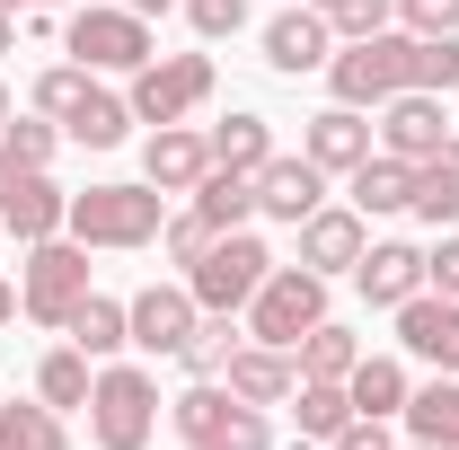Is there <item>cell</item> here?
<instances>
[{
  "instance_id": "6da1fadb",
  "label": "cell",
  "mask_w": 459,
  "mask_h": 450,
  "mask_svg": "<svg viewBox=\"0 0 459 450\" xmlns=\"http://www.w3.org/2000/svg\"><path fill=\"white\" fill-rule=\"evenodd\" d=\"M71 238L80 247H151L160 229H169V195L142 177V186H89V195H71Z\"/></svg>"
},
{
  "instance_id": "7a4b0ae2",
  "label": "cell",
  "mask_w": 459,
  "mask_h": 450,
  "mask_svg": "<svg viewBox=\"0 0 459 450\" xmlns=\"http://www.w3.org/2000/svg\"><path fill=\"white\" fill-rule=\"evenodd\" d=\"M327 89L336 107H389L398 89H415V36L406 27H380V36H353L344 54H327Z\"/></svg>"
},
{
  "instance_id": "3957f363",
  "label": "cell",
  "mask_w": 459,
  "mask_h": 450,
  "mask_svg": "<svg viewBox=\"0 0 459 450\" xmlns=\"http://www.w3.org/2000/svg\"><path fill=\"white\" fill-rule=\"evenodd\" d=\"M151 424H160V380L133 371V362H107L89 380V442L98 450H142Z\"/></svg>"
},
{
  "instance_id": "277c9868",
  "label": "cell",
  "mask_w": 459,
  "mask_h": 450,
  "mask_svg": "<svg viewBox=\"0 0 459 450\" xmlns=\"http://www.w3.org/2000/svg\"><path fill=\"white\" fill-rule=\"evenodd\" d=\"M80 300H89V247H80L71 229H62V238H36L27 265H18V309H27L36 327H62Z\"/></svg>"
},
{
  "instance_id": "5b68a950",
  "label": "cell",
  "mask_w": 459,
  "mask_h": 450,
  "mask_svg": "<svg viewBox=\"0 0 459 450\" xmlns=\"http://www.w3.org/2000/svg\"><path fill=\"white\" fill-rule=\"evenodd\" d=\"M274 274V256H265V238H247V229H221L195 265H186V291H195V309H247L256 300V282Z\"/></svg>"
},
{
  "instance_id": "8992f818",
  "label": "cell",
  "mask_w": 459,
  "mask_h": 450,
  "mask_svg": "<svg viewBox=\"0 0 459 450\" xmlns=\"http://www.w3.org/2000/svg\"><path fill=\"white\" fill-rule=\"evenodd\" d=\"M327 318V274H309V265H274V274L256 282V300H247V336L256 344H300L309 327Z\"/></svg>"
},
{
  "instance_id": "52a82bcc",
  "label": "cell",
  "mask_w": 459,
  "mask_h": 450,
  "mask_svg": "<svg viewBox=\"0 0 459 450\" xmlns=\"http://www.w3.org/2000/svg\"><path fill=\"white\" fill-rule=\"evenodd\" d=\"M62 45H71V62H89V71H142L151 62V18L124 9V0H89L62 27Z\"/></svg>"
},
{
  "instance_id": "ba28073f",
  "label": "cell",
  "mask_w": 459,
  "mask_h": 450,
  "mask_svg": "<svg viewBox=\"0 0 459 450\" xmlns=\"http://www.w3.org/2000/svg\"><path fill=\"white\" fill-rule=\"evenodd\" d=\"M212 98V54H151L142 71H133V89H124V107H133V124H186V115Z\"/></svg>"
},
{
  "instance_id": "9c48e42d",
  "label": "cell",
  "mask_w": 459,
  "mask_h": 450,
  "mask_svg": "<svg viewBox=\"0 0 459 450\" xmlns=\"http://www.w3.org/2000/svg\"><path fill=\"white\" fill-rule=\"evenodd\" d=\"M371 133H380V151H389V160L424 169V160L451 142V107H442L433 89H398V98L380 107V124H371Z\"/></svg>"
},
{
  "instance_id": "30bf717a",
  "label": "cell",
  "mask_w": 459,
  "mask_h": 450,
  "mask_svg": "<svg viewBox=\"0 0 459 450\" xmlns=\"http://www.w3.org/2000/svg\"><path fill=\"white\" fill-rule=\"evenodd\" d=\"M62 221H71V195H62L54 177L0 160V229H18V238L36 247V238H62Z\"/></svg>"
},
{
  "instance_id": "8fae6325",
  "label": "cell",
  "mask_w": 459,
  "mask_h": 450,
  "mask_svg": "<svg viewBox=\"0 0 459 450\" xmlns=\"http://www.w3.org/2000/svg\"><path fill=\"white\" fill-rule=\"evenodd\" d=\"M124 318H133V344L142 353H186V336H195V291L186 282H142L133 300H124Z\"/></svg>"
},
{
  "instance_id": "7c38bea8",
  "label": "cell",
  "mask_w": 459,
  "mask_h": 450,
  "mask_svg": "<svg viewBox=\"0 0 459 450\" xmlns=\"http://www.w3.org/2000/svg\"><path fill=\"white\" fill-rule=\"evenodd\" d=\"M398 344L415 362H433V371H459V300H442V291L398 300Z\"/></svg>"
},
{
  "instance_id": "4fadbf2b",
  "label": "cell",
  "mask_w": 459,
  "mask_h": 450,
  "mask_svg": "<svg viewBox=\"0 0 459 450\" xmlns=\"http://www.w3.org/2000/svg\"><path fill=\"white\" fill-rule=\"evenodd\" d=\"M362 247H371V229H362V212H344V203H318L300 221V265L309 274H353Z\"/></svg>"
},
{
  "instance_id": "5bb4252c",
  "label": "cell",
  "mask_w": 459,
  "mask_h": 450,
  "mask_svg": "<svg viewBox=\"0 0 459 450\" xmlns=\"http://www.w3.org/2000/svg\"><path fill=\"white\" fill-rule=\"evenodd\" d=\"M142 177H151L160 195H195V186L212 177V133L160 124V133H151V151H142Z\"/></svg>"
},
{
  "instance_id": "9a60e30c",
  "label": "cell",
  "mask_w": 459,
  "mask_h": 450,
  "mask_svg": "<svg viewBox=\"0 0 459 450\" xmlns=\"http://www.w3.org/2000/svg\"><path fill=\"white\" fill-rule=\"evenodd\" d=\"M318 203H327V169H318L309 151H300V160H265V169H256V212H274V221L300 229Z\"/></svg>"
},
{
  "instance_id": "2e32d148",
  "label": "cell",
  "mask_w": 459,
  "mask_h": 450,
  "mask_svg": "<svg viewBox=\"0 0 459 450\" xmlns=\"http://www.w3.org/2000/svg\"><path fill=\"white\" fill-rule=\"evenodd\" d=\"M327 54H336V27H327V9H309V0L265 27V62L291 71V80H300V71H327Z\"/></svg>"
},
{
  "instance_id": "e0dca14e",
  "label": "cell",
  "mask_w": 459,
  "mask_h": 450,
  "mask_svg": "<svg viewBox=\"0 0 459 450\" xmlns=\"http://www.w3.org/2000/svg\"><path fill=\"white\" fill-rule=\"evenodd\" d=\"M353 282H362V300H371V309H398V300H415V291H424V247L380 238V247H362Z\"/></svg>"
},
{
  "instance_id": "ac0fdd59",
  "label": "cell",
  "mask_w": 459,
  "mask_h": 450,
  "mask_svg": "<svg viewBox=\"0 0 459 450\" xmlns=\"http://www.w3.org/2000/svg\"><path fill=\"white\" fill-rule=\"evenodd\" d=\"M300 151H309L327 177H353L362 160H371V124H362V107H318L309 133H300Z\"/></svg>"
},
{
  "instance_id": "d6986e66",
  "label": "cell",
  "mask_w": 459,
  "mask_h": 450,
  "mask_svg": "<svg viewBox=\"0 0 459 450\" xmlns=\"http://www.w3.org/2000/svg\"><path fill=\"white\" fill-rule=\"evenodd\" d=\"M300 389V362H291L283 344H238L230 353V397H247V406H274V397H291Z\"/></svg>"
},
{
  "instance_id": "ffe728a7",
  "label": "cell",
  "mask_w": 459,
  "mask_h": 450,
  "mask_svg": "<svg viewBox=\"0 0 459 450\" xmlns=\"http://www.w3.org/2000/svg\"><path fill=\"white\" fill-rule=\"evenodd\" d=\"M62 336L80 344L89 362H107V353H124V344H133V318H124V300H107V291H89V300H80V309L62 318Z\"/></svg>"
},
{
  "instance_id": "44dd1931",
  "label": "cell",
  "mask_w": 459,
  "mask_h": 450,
  "mask_svg": "<svg viewBox=\"0 0 459 450\" xmlns=\"http://www.w3.org/2000/svg\"><path fill=\"white\" fill-rule=\"evenodd\" d=\"M124 133H133V107H124L115 89H98V80H89V98H80V107L62 115V142H80V151H115Z\"/></svg>"
},
{
  "instance_id": "7402d4cb",
  "label": "cell",
  "mask_w": 459,
  "mask_h": 450,
  "mask_svg": "<svg viewBox=\"0 0 459 450\" xmlns=\"http://www.w3.org/2000/svg\"><path fill=\"white\" fill-rule=\"evenodd\" d=\"M265 160H274V124H265L256 107H238L230 124H212V169H238V177H256Z\"/></svg>"
},
{
  "instance_id": "603a6c76",
  "label": "cell",
  "mask_w": 459,
  "mask_h": 450,
  "mask_svg": "<svg viewBox=\"0 0 459 450\" xmlns=\"http://www.w3.org/2000/svg\"><path fill=\"white\" fill-rule=\"evenodd\" d=\"M344 397H353V415H406V371L389 362V353H362L353 371H344Z\"/></svg>"
},
{
  "instance_id": "cb8c5ba5",
  "label": "cell",
  "mask_w": 459,
  "mask_h": 450,
  "mask_svg": "<svg viewBox=\"0 0 459 450\" xmlns=\"http://www.w3.org/2000/svg\"><path fill=\"white\" fill-rule=\"evenodd\" d=\"M406 203H415V169L389 160V151H371V160L353 169V212L371 221V212H406Z\"/></svg>"
},
{
  "instance_id": "d4e9b609",
  "label": "cell",
  "mask_w": 459,
  "mask_h": 450,
  "mask_svg": "<svg viewBox=\"0 0 459 450\" xmlns=\"http://www.w3.org/2000/svg\"><path fill=\"white\" fill-rule=\"evenodd\" d=\"M406 212H424L433 229L459 221V133L433 151V160H424V169H415V203H406Z\"/></svg>"
},
{
  "instance_id": "484cf974",
  "label": "cell",
  "mask_w": 459,
  "mask_h": 450,
  "mask_svg": "<svg viewBox=\"0 0 459 450\" xmlns=\"http://www.w3.org/2000/svg\"><path fill=\"white\" fill-rule=\"evenodd\" d=\"M406 433L433 450H459V380H433V389H406Z\"/></svg>"
},
{
  "instance_id": "4316f807",
  "label": "cell",
  "mask_w": 459,
  "mask_h": 450,
  "mask_svg": "<svg viewBox=\"0 0 459 450\" xmlns=\"http://www.w3.org/2000/svg\"><path fill=\"white\" fill-rule=\"evenodd\" d=\"M291 406H300V442H336L344 424H353L344 380H300V389H291Z\"/></svg>"
},
{
  "instance_id": "83f0119b",
  "label": "cell",
  "mask_w": 459,
  "mask_h": 450,
  "mask_svg": "<svg viewBox=\"0 0 459 450\" xmlns=\"http://www.w3.org/2000/svg\"><path fill=\"white\" fill-rule=\"evenodd\" d=\"M195 212L212 229H247V212H256V177H238V169H212L204 186H195Z\"/></svg>"
},
{
  "instance_id": "f1b7e54d",
  "label": "cell",
  "mask_w": 459,
  "mask_h": 450,
  "mask_svg": "<svg viewBox=\"0 0 459 450\" xmlns=\"http://www.w3.org/2000/svg\"><path fill=\"white\" fill-rule=\"evenodd\" d=\"M291 362H300V380H344V371L362 362V344L344 336V327H327V318H318L309 336L291 344Z\"/></svg>"
},
{
  "instance_id": "f546056e",
  "label": "cell",
  "mask_w": 459,
  "mask_h": 450,
  "mask_svg": "<svg viewBox=\"0 0 459 450\" xmlns=\"http://www.w3.org/2000/svg\"><path fill=\"white\" fill-rule=\"evenodd\" d=\"M230 353H238V318H230V309H204V318H195V336H186V353H177V362H186L195 380H212V371H230Z\"/></svg>"
},
{
  "instance_id": "4dcf8cb0",
  "label": "cell",
  "mask_w": 459,
  "mask_h": 450,
  "mask_svg": "<svg viewBox=\"0 0 459 450\" xmlns=\"http://www.w3.org/2000/svg\"><path fill=\"white\" fill-rule=\"evenodd\" d=\"M89 380H98V371H89V353H80V344H62V353H45V362H36V397H45V406H89Z\"/></svg>"
},
{
  "instance_id": "1f68e13d",
  "label": "cell",
  "mask_w": 459,
  "mask_h": 450,
  "mask_svg": "<svg viewBox=\"0 0 459 450\" xmlns=\"http://www.w3.org/2000/svg\"><path fill=\"white\" fill-rule=\"evenodd\" d=\"M0 450H71L54 406H0Z\"/></svg>"
},
{
  "instance_id": "d6a6232c",
  "label": "cell",
  "mask_w": 459,
  "mask_h": 450,
  "mask_svg": "<svg viewBox=\"0 0 459 450\" xmlns=\"http://www.w3.org/2000/svg\"><path fill=\"white\" fill-rule=\"evenodd\" d=\"M62 151V124L54 115H18V124H0V160H18V169H54Z\"/></svg>"
},
{
  "instance_id": "836d02e7",
  "label": "cell",
  "mask_w": 459,
  "mask_h": 450,
  "mask_svg": "<svg viewBox=\"0 0 459 450\" xmlns=\"http://www.w3.org/2000/svg\"><path fill=\"white\" fill-rule=\"evenodd\" d=\"M221 415H230V389H212V380H195V389L169 406V424L186 433V442H212V433H221Z\"/></svg>"
},
{
  "instance_id": "e575fe53",
  "label": "cell",
  "mask_w": 459,
  "mask_h": 450,
  "mask_svg": "<svg viewBox=\"0 0 459 450\" xmlns=\"http://www.w3.org/2000/svg\"><path fill=\"white\" fill-rule=\"evenodd\" d=\"M415 89H433V98L459 89V36H415Z\"/></svg>"
},
{
  "instance_id": "d590c367",
  "label": "cell",
  "mask_w": 459,
  "mask_h": 450,
  "mask_svg": "<svg viewBox=\"0 0 459 450\" xmlns=\"http://www.w3.org/2000/svg\"><path fill=\"white\" fill-rule=\"evenodd\" d=\"M80 98H89V62H54V71L36 80V115H54V124L80 107Z\"/></svg>"
},
{
  "instance_id": "8d00e7d4",
  "label": "cell",
  "mask_w": 459,
  "mask_h": 450,
  "mask_svg": "<svg viewBox=\"0 0 459 450\" xmlns=\"http://www.w3.org/2000/svg\"><path fill=\"white\" fill-rule=\"evenodd\" d=\"M212 450H274V424H265V406L230 397V415H221V433H212Z\"/></svg>"
},
{
  "instance_id": "74e56055",
  "label": "cell",
  "mask_w": 459,
  "mask_h": 450,
  "mask_svg": "<svg viewBox=\"0 0 459 450\" xmlns=\"http://www.w3.org/2000/svg\"><path fill=\"white\" fill-rule=\"evenodd\" d=\"M389 18H398V0H327V27H336L344 45H353V36H380Z\"/></svg>"
},
{
  "instance_id": "f35d334b",
  "label": "cell",
  "mask_w": 459,
  "mask_h": 450,
  "mask_svg": "<svg viewBox=\"0 0 459 450\" xmlns=\"http://www.w3.org/2000/svg\"><path fill=\"white\" fill-rule=\"evenodd\" d=\"M186 18H195V36H204V45H221V36L247 27V0H186Z\"/></svg>"
},
{
  "instance_id": "ab89813d",
  "label": "cell",
  "mask_w": 459,
  "mask_h": 450,
  "mask_svg": "<svg viewBox=\"0 0 459 450\" xmlns=\"http://www.w3.org/2000/svg\"><path fill=\"white\" fill-rule=\"evenodd\" d=\"M398 27H406V36H451L459 0H398Z\"/></svg>"
},
{
  "instance_id": "60d3db41",
  "label": "cell",
  "mask_w": 459,
  "mask_h": 450,
  "mask_svg": "<svg viewBox=\"0 0 459 450\" xmlns=\"http://www.w3.org/2000/svg\"><path fill=\"white\" fill-rule=\"evenodd\" d=\"M160 238H169V256H177V265H195V256H204V247H212V238H221V229L204 221V212H177V221L160 229Z\"/></svg>"
},
{
  "instance_id": "b9f144b4",
  "label": "cell",
  "mask_w": 459,
  "mask_h": 450,
  "mask_svg": "<svg viewBox=\"0 0 459 450\" xmlns=\"http://www.w3.org/2000/svg\"><path fill=\"white\" fill-rule=\"evenodd\" d=\"M424 291H442V300H459V238H442V247L424 256Z\"/></svg>"
},
{
  "instance_id": "7bdbcfd3",
  "label": "cell",
  "mask_w": 459,
  "mask_h": 450,
  "mask_svg": "<svg viewBox=\"0 0 459 450\" xmlns=\"http://www.w3.org/2000/svg\"><path fill=\"white\" fill-rule=\"evenodd\" d=\"M327 450H398V442H389V424H380V415H353Z\"/></svg>"
},
{
  "instance_id": "ee69618b",
  "label": "cell",
  "mask_w": 459,
  "mask_h": 450,
  "mask_svg": "<svg viewBox=\"0 0 459 450\" xmlns=\"http://www.w3.org/2000/svg\"><path fill=\"white\" fill-rule=\"evenodd\" d=\"M9 318H18V282L0 274V327H9Z\"/></svg>"
},
{
  "instance_id": "f6af8a7d",
  "label": "cell",
  "mask_w": 459,
  "mask_h": 450,
  "mask_svg": "<svg viewBox=\"0 0 459 450\" xmlns=\"http://www.w3.org/2000/svg\"><path fill=\"white\" fill-rule=\"evenodd\" d=\"M124 9H142V18H151V9H169V0H124Z\"/></svg>"
},
{
  "instance_id": "bcb514c9",
  "label": "cell",
  "mask_w": 459,
  "mask_h": 450,
  "mask_svg": "<svg viewBox=\"0 0 459 450\" xmlns=\"http://www.w3.org/2000/svg\"><path fill=\"white\" fill-rule=\"evenodd\" d=\"M0 9H54V0H0Z\"/></svg>"
},
{
  "instance_id": "7dc6e473",
  "label": "cell",
  "mask_w": 459,
  "mask_h": 450,
  "mask_svg": "<svg viewBox=\"0 0 459 450\" xmlns=\"http://www.w3.org/2000/svg\"><path fill=\"white\" fill-rule=\"evenodd\" d=\"M0 54H9V9H0Z\"/></svg>"
},
{
  "instance_id": "c3c4849f",
  "label": "cell",
  "mask_w": 459,
  "mask_h": 450,
  "mask_svg": "<svg viewBox=\"0 0 459 450\" xmlns=\"http://www.w3.org/2000/svg\"><path fill=\"white\" fill-rule=\"evenodd\" d=\"M0 124H9V89H0Z\"/></svg>"
},
{
  "instance_id": "681fc988",
  "label": "cell",
  "mask_w": 459,
  "mask_h": 450,
  "mask_svg": "<svg viewBox=\"0 0 459 450\" xmlns=\"http://www.w3.org/2000/svg\"><path fill=\"white\" fill-rule=\"evenodd\" d=\"M186 450H212V442H186Z\"/></svg>"
},
{
  "instance_id": "f907efd6",
  "label": "cell",
  "mask_w": 459,
  "mask_h": 450,
  "mask_svg": "<svg viewBox=\"0 0 459 450\" xmlns=\"http://www.w3.org/2000/svg\"><path fill=\"white\" fill-rule=\"evenodd\" d=\"M309 9H327V0H309Z\"/></svg>"
},
{
  "instance_id": "816d5d0a",
  "label": "cell",
  "mask_w": 459,
  "mask_h": 450,
  "mask_svg": "<svg viewBox=\"0 0 459 450\" xmlns=\"http://www.w3.org/2000/svg\"><path fill=\"white\" fill-rule=\"evenodd\" d=\"M415 450H433V442H415Z\"/></svg>"
}]
</instances>
